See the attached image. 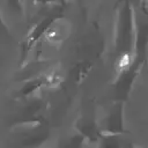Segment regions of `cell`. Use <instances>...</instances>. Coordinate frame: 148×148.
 <instances>
[{
  "label": "cell",
  "mask_w": 148,
  "mask_h": 148,
  "mask_svg": "<svg viewBox=\"0 0 148 148\" xmlns=\"http://www.w3.org/2000/svg\"><path fill=\"white\" fill-rule=\"evenodd\" d=\"M132 10L128 3L121 8L118 20V34H117V47L123 54H128L132 52L134 45V30Z\"/></svg>",
  "instance_id": "6da1fadb"
}]
</instances>
